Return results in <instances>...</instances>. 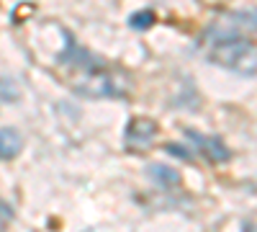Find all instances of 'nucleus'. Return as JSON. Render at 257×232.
<instances>
[{
    "mask_svg": "<svg viewBox=\"0 0 257 232\" xmlns=\"http://www.w3.org/2000/svg\"><path fill=\"white\" fill-rule=\"evenodd\" d=\"M155 21H157L155 11L144 8V11H137V13H132V16H128V26H132V29H137V31H147L149 26L155 24Z\"/></svg>",
    "mask_w": 257,
    "mask_h": 232,
    "instance_id": "1a4fd4ad",
    "label": "nucleus"
},
{
    "mask_svg": "<svg viewBox=\"0 0 257 232\" xmlns=\"http://www.w3.org/2000/svg\"><path fill=\"white\" fill-rule=\"evenodd\" d=\"M155 134H157V121L147 119V116H137V119L128 121L123 139H126V144L132 147V150L134 147L137 150H144V147H149V142L155 139Z\"/></svg>",
    "mask_w": 257,
    "mask_h": 232,
    "instance_id": "39448f33",
    "label": "nucleus"
},
{
    "mask_svg": "<svg viewBox=\"0 0 257 232\" xmlns=\"http://www.w3.org/2000/svg\"><path fill=\"white\" fill-rule=\"evenodd\" d=\"M24 150V137L13 126H0V160H13Z\"/></svg>",
    "mask_w": 257,
    "mask_h": 232,
    "instance_id": "0eeeda50",
    "label": "nucleus"
},
{
    "mask_svg": "<svg viewBox=\"0 0 257 232\" xmlns=\"http://www.w3.org/2000/svg\"><path fill=\"white\" fill-rule=\"evenodd\" d=\"M57 62H59V65H64V67L82 70L85 75L103 70V62H100L98 57H93V52H88L85 47H80L75 39H67V44H64V49L59 52Z\"/></svg>",
    "mask_w": 257,
    "mask_h": 232,
    "instance_id": "7ed1b4c3",
    "label": "nucleus"
},
{
    "mask_svg": "<svg viewBox=\"0 0 257 232\" xmlns=\"http://www.w3.org/2000/svg\"><path fill=\"white\" fill-rule=\"evenodd\" d=\"M13 217V212H11V206H6V204H0V232H3V222L6 219H11Z\"/></svg>",
    "mask_w": 257,
    "mask_h": 232,
    "instance_id": "f8f14e48",
    "label": "nucleus"
},
{
    "mask_svg": "<svg viewBox=\"0 0 257 232\" xmlns=\"http://www.w3.org/2000/svg\"><path fill=\"white\" fill-rule=\"evenodd\" d=\"M165 152L173 155V158H178V160H190V158H193V152L185 150V144H178V142H167V144H165Z\"/></svg>",
    "mask_w": 257,
    "mask_h": 232,
    "instance_id": "9b49d317",
    "label": "nucleus"
},
{
    "mask_svg": "<svg viewBox=\"0 0 257 232\" xmlns=\"http://www.w3.org/2000/svg\"><path fill=\"white\" fill-rule=\"evenodd\" d=\"M234 21L237 29H257V8H249V11H237L229 16Z\"/></svg>",
    "mask_w": 257,
    "mask_h": 232,
    "instance_id": "9d476101",
    "label": "nucleus"
},
{
    "mask_svg": "<svg viewBox=\"0 0 257 232\" xmlns=\"http://www.w3.org/2000/svg\"><path fill=\"white\" fill-rule=\"evenodd\" d=\"M185 137L196 144V150L201 155H206L211 163H226L231 158V150L224 144V139L213 137V134H201V132H193V129H185Z\"/></svg>",
    "mask_w": 257,
    "mask_h": 232,
    "instance_id": "20e7f679",
    "label": "nucleus"
},
{
    "mask_svg": "<svg viewBox=\"0 0 257 232\" xmlns=\"http://www.w3.org/2000/svg\"><path fill=\"white\" fill-rule=\"evenodd\" d=\"M208 59L229 72H239V75L257 72V47L249 39L231 31H216V39H213L208 49Z\"/></svg>",
    "mask_w": 257,
    "mask_h": 232,
    "instance_id": "f257e3e1",
    "label": "nucleus"
},
{
    "mask_svg": "<svg viewBox=\"0 0 257 232\" xmlns=\"http://www.w3.org/2000/svg\"><path fill=\"white\" fill-rule=\"evenodd\" d=\"M21 98V88H18V83L8 75H0V101H6V103H16Z\"/></svg>",
    "mask_w": 257,
    "mask_h": 232,
    "instance_id": "6e6552de",
    "label": "nucleus"
},
{
    "mask_svg": "<svg viewBox=\"0 0 257 232\" xmlns=\"http://www.w3.org/2000/svg\"><path fill=\"white\" fill-rule=\"evenodd\" d=\"M72 91L77 96H85V98H121L126 93L123 86H118L116 78L111 72H105V70L82 75L72 86Z\"/></svg>",
    "mask_w": 257,
    "mask_h": 232,
    "instance_id": "f03ea898",
    "label": "nucleus"
},
{
    "mask_svg": "<svg viewBox=\"0 0 257 232\" xmlns=\"http://www.w3.org/2000/svg\"><path fill=\"white\" fill-rule=\"evenodd\" d=\"M147 176L157 188H162V191H173V188L180 183V173L175 171V168H167L162 163H149L147 165Z\"/></svg>",
    "mask_w": 257,
    "mask_h": 232,
    "instance_id": "423d86ee",
    "label": "nucleus"
}]
</instances>
